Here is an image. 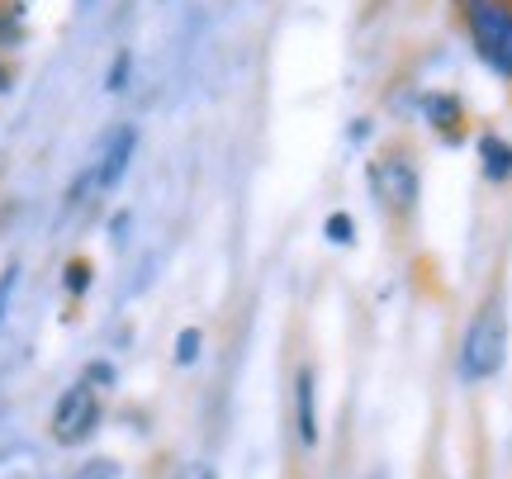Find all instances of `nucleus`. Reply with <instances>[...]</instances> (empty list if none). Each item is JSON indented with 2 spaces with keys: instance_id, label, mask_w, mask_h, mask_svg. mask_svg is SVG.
Returning a JSON list of instances; mask_svg holds the SVG:
<instances>
[{
  "instance_id": "nucleus-10",
  "label": "nucleus",
  "mask_w": 512,
  "mask_h": 479,
  "mask_svg": "<svg viewBox=\"0 0 512 479\" xmlns=\"http://www.w3.org/2000/svg\"><path fill=\"white\" fill-rule=\"evenodd\" d=\"M204 351V332L200 328H181L176 332V366H195Z\"/></svg>"
},
{
  "instance_id": "nucleus-8",
  "label": "nucleus",
  "mask_w": 512,
  "mask_h": 479,
  "mask_svg": "<svg viewBox=\"0 0 512 479\" xmlns=\"http://www.w3.org/2000/svg\"><path fill=\"white\" fill-rule=\"evenodd\" d=\"M479 166L489 181H512V143H503L498 133H479Z\"/></svg>"
},
{
  "instance_id": "nucleus-11",
  "label": "nucleus",
  "mask_w": 512,
  "mask_h": 479,
  "mask_svg": "<svg viewBox=\"0 0 512 479\" xmlns=\"http://www.w3.org/2000/svg\"><path fill=\"white\" fill-rule=\"evenodd\" d=\"M323 233H328V242H337V247H347V242L356 238V223H351V214H332V219L323 223Z\"/></svg>"
},
{
  "instance_id": "nucleus-14",
  "label": "nucleus",
  "mask_w": 512,
  "mask_h": 479,
  "mask_svg": "<svg viewBox=\"0 0 512 479\" xmlns=\"http://www.w3.org/2000/svg\"><path fill=\"white\" fill-rule=\"evenodd\" d=\"M128 67H133V57H128V53H119V57H114V67H110V91H124Z\"/></svg>"
},
{
  "instance_id": "nucleus-2",
  "label": "nucleus",
  "mask_w": 512,
  "mask_h": 479,
  "mask_svg": "<svg viewBox=\"0 0 512 479\" xmlns=\"http://www.w3.org/2000/svg\"><path fill=\"white\" fill-rule=\"evenodd\" d=\"M465 34L503 81H512V0H460Z\"/></svg>"
},
{
  "instance_id": "nucleus-16",
  "label": "nucleus",
  "mask_w": 512,
  "mask_h": 479,
  "mask_svg": "<svg viewBox=\"0 0 512 479\" xmlns=\"http://www.w3.org/2000/svg\"><path fill=\"white\" fill-rule=\"evenodd\" d=\"M10 86H15V67H10V62L0 57V95L10 91Z\"/></svg>"
},
{
  "instance_id": "nucleus-13",
  "label": "nucleus",
  "mask_w": 512,
  "mask_h": 479,
  "mask_svg": "<svg viewBox=\"0 0 512 479\" xmlns=\"http://www.w3.org/2000/svg\"><path fill=\"white\" fill-rule=\"evenodd\" d=\"M176 479H219V470H214L209 461H190V465L176 470Z\"/></svg>"
},
{
  "instance_id": "nucleus-1",
  "label": "nucleus",
  "mask_w": 512,
  "mask_h": 479,
  "mask_svg": "<svg viewBox=\"0 0 512 479\" xmlns=\"http://www.w3.org/2000/svg\"><path fill=\"white\" fill-rule=\"evenodd\" d=\"M508 361V304L503 295H489L475 309L470 328H465V342H460V375L465 380H494Z\"/></svg>"
},
{
  "instance_id": "nucleus-12",
  "label": "nucleus",
  "mask_w": 512,
  "mask_h": 479,
  "mask_svg": "<svg viewBox=\"0 0 512 479\" xmlns=\"http://www.w3.org/2000/svg\"><path fill=\"white\" fill-rule=\"evenodd\" d=\"M72 479H119V465H114L110 456H100V461H86V465H81Z\"/></svg>"
},
{
  "instance_id": "nucleus-3",
  "label": "nucleus",
  "mask_w": 512,
  "mask_h": 479,
  "mask_svg": "<svg viewBox=\"0 0 512 479\" xmlns=\"http://www.w3.org/2000/svg\"><path fill=\"white\" fill-rule=\"evenodd\" d=\"M133 148H138V129H133V124H114V129L105 133L100 152H95L91 162H86V171H81V176L72 181V190H67V204L95 200V195L114 190V185L124 181L128 162H133Z\"/></svg>"
},
{
  "instance_id": "nucleus-9",
  "label": "nucleus",
  "mask_w": 512,
  "mask_h": 479,
  "mask_svg": "<svg viewBox=\"0 0 512 479\" xmlns=\"http://www.w3.org/2000/svg\"><path fill=\"white\" fill-rule=\"evenodd\" d=\"M91 276H95L91 261H86V257H72V261H67V271H62L67 295H86V290H91Z\"/></svg>"
},
{
  "instance_id": "nucleus-15",
  "label": "nucleus",
  "mask_w": 512,
  "mask_h": 479,
  "mask_svg": "<svg viewBox=\"0 0 512 479\" xmlns=\"http://www.w3.org/2000/svg\"><path fill=\"white\" fill-rule=\"evenodd\" d=\"M10 43H19V19L0 10V48H10Z\"/></svg>"
},
{
  "instance_id": "nucleus-4",
  "label": "nucleus",
  "mask_w": 512,
  "mask_h": 479,
  "mask_svg": "<svg viewBox=\"0 0 512 479\" xmlns=\"http://www.w3.org/2000/svg\"><path fill=\"white\" fill-rule=\"evenodd\" d=\"M95 427H100V389L86 385V380H76L72 389H62V399L53 404L48 432H53L57 446H81Z\"/></svg>"
},
{
  "instance_id": "nucleus-5",
  "label": "nucleus",
  "mask_w": 512,
  "mask_h": 479,
  "mask_svg": "<svg viewBox=\"0 0 512 479\" xmlns=\"http://www.w3.org/2000/svg\"><path fill=\"white\" fill-rule=\"evenodd\" d=\"M370 190L389 214H413V204H418V166H413V157L403 148L380 157L370 166Z\"/></svg>"
},
{
  "instance_id": "nucleus-7",
  "label": "nucleus",
  "mask_w": 512,
  "mask_h": 479,
  "mask_svg": "<svg viewBox=\"0 0 512 479\" xmlns=\"http://www.w3.org/2000/svg\"><path fill=\"white\" fill-rule=\"evenodd\" d=\"M422 114H427V124H432L437 133H446L451 143H456L460 133H465V105H460L451 91L427 95V100H422Z\"/></svg>"
},
{
  "instance_id": "nucleus-6",
  "label": "nucleus",
  "mask_w": 512,
  "mask_h": 479,
  "mask_svg": "<svg viewBox=\"0 0 512 479\" xmlns=\"http://www.w3.org/2000/svg\"><path fill=\"white\" fill-rule=\"evenodd\" d=\"M294 432L304 446L318 442V380L309 366L294 375Z\"/></svg>"
}]
</instances>
